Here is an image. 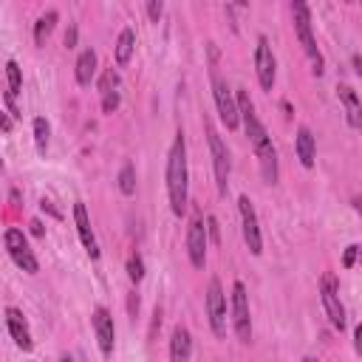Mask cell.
<instances>
[{"label":"cell","instance_id":"cell-15","mask_svg":"<svg viewBox=\"0 0 362 362\" xmlns=\"http://www.w3.org/2000/svg\"><path fill=\"white\" fill-rule=\"evenodd\" d=\"M74 223H76V232H79V240H82L85 252L96 260V257H99V243H96V235H93V229H90V218H88V209H85L82 201L74 204Z\"/></svg>","mask_w":362,"mask_h":362},{"label":"cell","instance_id":"cell-8","mask_svg":"<svg viewBox=\"0 0 362 362\" xmlns=\"http://www.w3.org/2000/svg\"><path fill=\"white\" fill-rule=\"evenodd\" d=\"M3 240H6V252H8V257H11L23 272H28V274H37V272H40V263H37V257H34V252H31V246H28L23 229H14V226L6 229Z\"/></svg>","mask_w":362,"mask_h":362},{"label":"cell","instance_id":"cell-20","mask_svg":"<svg viewBox=\"0 0 362 362\" xmlns=\"http://www.w3.org/2000/svg\"><path fill=\"white\" fill-rule=\"evenodd\" d=\"M133 48H136V31H133L130 25H124V28L119 31V37H116V48H113L116 62H119V65H127L130 57H133Z\"/></svg>","mask_w":362,"mask_h":362},{"label":"cell","instance_id":"cell-28","mask_svg":"<svg viewBox=\"0 0 362 362\" xmlns=\"http://www.w3.org/2000/svg\"><path fill=\"white\" fill-rule=\"evenodd\" d=\"M116 107H119V90L105 93V96H102V110H105V113H113Z\"/></svg>","mask_w":362,"mask_h":362},{"label":"cell","instance_id":"cell-26","mask_svg":"<svg viewBox=\"0 0 362 362\" xmlns=\"http://www.w3.org/2000/svg\"><path fill=\"white\" fill-rule=\"evenodd\" d=\"M116 88H119V74H116L113 68H107V71L102 74V79H99V93L105 96V93L116 90Z\"/></svg>","mask_w":362,"mask_h":362},{"label":"cell","instance_id":"cell-13","mask_svg":"<svg viewBox=\"0 0 362 362\" xmlns=\"http://www.w3.org/2000/svg\"><path fill=\"white\" fill-rule=\"evenodd\" d=\"M90 325H93V334H96V342H99V351L105 356L113 354V339H116V325H113V317L105 305H96L93 314H90Z\"/></svg>","mask_w":362,"mask_h":362},{"label":"cell","instance_id":"cell-14","mask_svg":"<svg viewBox=\"0 0 362 362\" xmlns=\"http://www.w3.org/2000/svg\"><path fill=\"white\" fill-rule=\"evenodd\" d=\"M6 325H8V334H11V339H14V345H17L20 351H31V348H34L28 322H25V317H23L20 308H14V305L6 308Z\"/></svg>","mask_w":362,"mask_h":362},{"label":"cell","instance_id":"cell-1","mask_svg":"<svg viewBox=\"0 0 362 362\" xmlns=\"http://www.w3.org/2000/svg\"><path fill=\"white\" fill-rule=\"evenodd\" d=\"M235 105H238V119H240L243 127H246L249 144H252V150H255V156H257V161H260V173H263L266 184H277V175H280L277 150H274L272 136H269V130L263 127V122L257 119L255 105H252V99H249V93H246L243 88L235 93Z\"/></svg>","mask_w":362,"mask_h":362},{"label":"cell","instance_id":"cell-17","mask_svg":"<svg viewBox=\"0 0 362 362\" xmlns=\"http://www.w3.org/2000/svg\"><path fill=\"white\" fill-rule=\"evenodd\" d=\"M192 356V334L187 325H175L170 334V362H189Z\"/></svg>","mask_w":362,"mask_h":362},{"label":"cell","instance_id":"cell-21","mask_svg":"<svg viewBox=\"0 0 362 362\" xmlns=\"http://www.w3.org/2000/svg\"><path fill=\"white\" fill-rule=\"evenodd\" d=\"M57 20H59V11H57V8H48L45 14L37 17V23H34V42H37V45H45V40H48V34L54 31Z\"/></svg>","mask_w":362,"mask_h":362},{"label":"cell","instance_id":"cell-31","mask_svg":"<svg viewBox=\"0 0 362 362\" xmlns=\"http://www.w3.org/2000/svg\"><path fill=\"white\" fill-rule=\"evenodd\" d=\"M356 252H359V246H356V243H351V246L345 249V255H342V266H345V269H351V266H354Z\"/></svg>","mask_w":362,"mask_h":362},{"label":"cell","instance_id":"cell-24","mask_svg":"<svg viewBox=\"0 0 362 362\" xmlns=\"http://www.w3.org/2000/svg\"><path fill=\"white\" fill-rule=\"evenodd\" d=\"M6 76H8V96H17L23 88V74H20V65L14 59L6 62Z\"/></svg>","mask_w":362,"mask_h":362},{"label":"cell","instance_id":"cell-9","mask_svg":"<svg viewBox=\"0 0 362 362\" xmlns=\"http://www.w3.org/2000/svg\"><path fill=\"white\" fill-rule=\"evenodd\" d=\"M212 96H215V107H218L221 122H223L229 130H235V127L240 124V119H238V105H235V93H232V88L226 85V79H221L218 74H212Z\"/></svg>","mask_w":362,"mask_h":362},{"label":"cell","instance_id":"cell-27","mask_svg":"<svg viewBox=\"0 0 362 362\" xmlns=\"http://www.w3.org/2000/svg\"><path fill=\"white\" fill-rule=\"evenodd\" d=\"M206 238H212L215 243H221V226H218V218L215 215H206Z\"/></svg>","mask_w":362,"mask_h":362},{"label":"cell","instance_id":"cell-3","mask_svg":"<svg viewBox=\"0 0 362 362\" xmlns=\"http://www.w3.org/2000/svg\"><path fill=\"white\" fill-rule=\"evenodd\" d=\"M204 130H206V141H209V156H212V170H215V184H218V192L226 195L229 189V173H232V158H229V150L221 139V133L215 130V124L209 119H204Z\"/></svg>","mask_w":362,"mask_h":362},{"label":"cell","instance_id":"cell-23","mask_svg":"<svg viewBox=\"0 0 362 362\" xmlns=\"http://www.w3.org/2000/svg\"><path fill=\"white\" fill-rule=\"evenodd\" d=\"M119 192L122 195H133L136 192V167L133 164H124L119 170Z\"/></svg>","mask_w":362,"mask_h":362},{"label":"cell","instance_id":"cell-16","mask_svg":"<svg viewBox=\"0 0 362 362\" xmlns=\"http://www.w3.org/2000/svg\"><path fill=\"white\" fill-rule=\"evenodd\" d=\"M294 153H297V158H300V164H303L305 170L314 167V158H317V139H314L311 127H305V124L297 127V136H294Z\"/></svg>","mask_w":362,"mask_h":362},{"label":"cell","instance_id":"cell-32","mask_svg":"<svg viewBox=\"0 0 362 362\" xmlns=\"http://www.w3.org/2000/svg\"><path fill=\"white\" fill-rule=\"evenodd\" d=\"M11 127H14V119H11L6 110H0V130H6V133H8Z\"/></svg>","mask_w":362,"mask_h":362},{"label":"cell","instance_id":"cell-19","mask_svg":"<svg viewBox=\"0 0 362 362\" xmlns=\"http://www.w3.org/2000/svg\"><path fill=\"white\" fill-rule=\"evenodd\" d=\"M96 51L93 48H85L79 57H76V65H74V76L79 85H90V79L96 76Z\"/></svg>","mask_w":362,"mask_h":362},{"label":"cell","instance_id":"cell-5","mask_svg":"<svg viewBox=\"0 0 362 362\" xmlns=\"http://www.w3.org/2000/svg\"><path fill=\"white\" fill-rule=\"evenodd\" d=\"M206 317H209V328L215 337H226V294L218 277H209L206 283Z\"/></svg>","mask_w":362,"mask_h":362},{"label":"cell","instance_id":"cell-34","mask_svg":"<svg viewBox=\"0 0 362 362\" xmlns=\"http://www.w3.org/2000/svg\"><path fill=\"white\" fill-rule=\"evenodd\" d=\"M127 305H130V314H136V311H139V297L130 294V303H127Z\"/></svg>","mask_w":362,"mask_h":362},{"label":"cell","instance_id":"cell-29","mask_svg":"<svg viewBox=\"0 0 362 362\" xmlns=\"http://www.w3.org/2000/svg\"><path fill=\"white\" fill-rule=\"evenodd\" d=\"M144 8H147V17H150L153 23H158V17L164 14V3H161V0H150Z\"/></svg>","mask_w":362,"mask_h":362},{"label":"cell","instance_id":"cell-11","mask_svg":"<svg viewBox=\"0 0 362 362\" xmlns=\"http://www.w3.org/2000/svg\"><path fill=\"white\" fill-rule=\"evenodd\" d=\"M255 74H257L260 88L263 90H272L274 76H277V59H274L272 45H269V40L263 34L257 37V45H255Z\"/></svg>","mask_w":362,"mask_h":362},{"label":"cell","instance_id":"cell-35","mask_svg":"<svg viewBox=\"0 0 362 362\" xmlns=\"http://www.w3.org/2000/svg\"><path fill=\"white\" fill-rule=\"evenodd\" d=\"M351 62H354V71L359 74V71H362V68H359V54H354V59H351Z\"/></svg>","mask_w":362,"mask_h":362},{"label":"cell","instance_id":"cell-33","mask_svg":"<svg viewBox=\"0 0 362 362\" xmlns=\"http://www.w3.org/2000/svg\"><path fill=\"white\" fill-rule=\"evenodd\" d=\"M31 232H34L37 238H42V223H40V221H31Z\"/></svg>","mask_w":362,"mask_h":362},{"label":"cell","instance_id":"cell-22","mask_svg":"<svg viewBox=\"0 0 362 362\" xmlns=\"http://www.w3.org/2000/svg\"><path fill=\"white\" fill-rule=\"evenodd\" d=\"M31 127H34V144H37V150L45 153V150H48V139H51V127H48V122H45L42 116H37Z\"/></svg>","mask_w":362,"mask_h":362},{"label":"cell","instance_id":"cell-37","mask_svg":"<svg viewBox=\"0 0 362 362\" xmlns=\"http://www.w3.org/2000/svg\"><path fill=\"white\" fill-rule=\"evenodd\" d=\"M0 170H3V158H0Z\"/></svg>","mask_w":362,"mask_h":362},{"label":"cell","instance_id":"cell-36","mask_svg":"<svg viewBox=\"0 0 362 362\" xmlns=\"http://www.w3.org/2000/svg\"><path fill=\"white\" fill-rule=\"evenodd\" d=\"M303 362H317V359H314V356H305V359H303Z\"/></svg>","mask_w":362,"mask_h":362},{"label":"cell","instance_id":"cell-10","mask_svg":"<svg viewBox=\"0 0 362 362\" xmlns=\"http://www.w3.org/2000/svg\"><path fill=\"white\" fill-rule=\"evenodd\" d=\"M238 212H240V226H243V240L249 246L252 255H260L263 252V235H260V223H257V212L249 201V195H240L238 198Z\"/></svg>","mask_w":362,"mask_h":362},{"label":"cell","instance_id":"cell-18","mask_svg":"<svg viewBox=\"0 0 362 362\" xmlns=\"http://www.w3.org/2000/svg\"><path fill=\"white\" fill-rule=\"evenodd\" d=\"M337 96H339V102H342V107H345V116H348V124L351 127H359L362 124V107H359V96H356V90L348 85V82H339L337 85Z\"/></svg>","mask_w":362,"mask_h":362},{"label":"cell","instance_id":"cell-4","mask_svg":"<svg viewBox=\"0 0 362 362\" xmlns=\"http://www.w3.org/2000/svg\"><path fill=\"white\" fill-rule=\"evenodd\" d=\"M291 17H294V31H297V40L300 45L305 48V54L311 57V65H314V74L320 76L322 74V54L317 48V40L311 34V8L305 3H291Z\"/></svg>","mask_w":362,"mask_h":362},{"label":"cell","instance_id":"cell-7","mask_svg":"<svg viewBox=\"0 0 362 362\" xmlns=\"http://www.w3.org/2000/svg\"><path fill=\"white\" fill-rule=\"evenodd\" d=\"M232 328L240 342H252V317H249V294L240 280L232 283Z\"/></svg>","mask_w":362,"mask_h":362},{"label":"cell","instance_id":"cell-25","mask_svg":"<svg viewBox=\"0 0 362 362\" xmlns=\"http://www.w3.org/2000/svg\"><path fill=\"white\" fill-rule=\"evenodd\" d=\"M127 277H130L133 283H141V280H144V260H141L139 252H133V255L127 257Z\"/></svg>","mask_w":362,"mask_h":362},{"label":"cell","instance_id":"cell-30","mask_svg":"<svg viewBox=\"0 0 362 362\" xmlns=\"http://www.w3.org/2000/svg\"><path fill=\"white\" fill-rule=\"evenodd\" d=\"M76 37H79V28H76V23H71L65 31V48H76Z\"/></svg>","mask_w":362,"mask_h":362},{"label":"cell","instance_id":"cell-6","mask_svg":"<svg viewBox=\"0 0 362 362\" xmlns=\"http://www.w3.org/2000/svg\"><path fill=\"white\" fill-rule=\"evenodd\" d=\"M320 300H322V308H325L331 325L337 331H345V305L339 300V283H337V277L331 272H325L320 277Z\"/></svg>","mask_w":362,"mask_h":362},{"label":"cell","instance_id":"cell-2","mask_svg":"<svg viewBox=\"0 0 362 362\" xmlns=\"http://www.w3.org/2000/svg\"><path fill=\"white\" fill-rule=\"evenodd\" d=\"M187 187H189L187 141H184V133L178 130L175 139H173V144H170V153H167V195H170V209L178 218L187 212V204H189Z\"/></svg>","mask_w":362,"mask_h":362},{"label":"cell","instance_id":"cell-12","mask_svg":"<svg viewBox=\"0 0 362 362\" xmlns=\"http://www.w3.org/2000/svg\"><path fill=\"white\" fill-rule=\"evenodd\" d=\"M206 226H204V218L201 215H192L189 226H187V255H189V263L195 269H204L206 263Z\"/></svg>","mask_w":362,"mask_h":362}]
</instances>
